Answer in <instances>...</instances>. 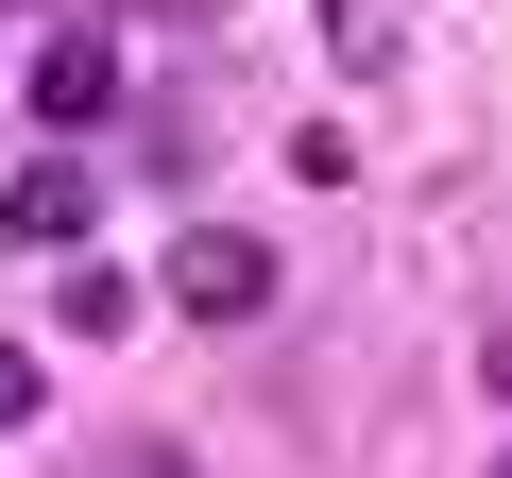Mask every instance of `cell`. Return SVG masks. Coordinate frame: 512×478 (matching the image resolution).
<instances>
[{
    "label": "cell",
    "mask_w": 512,
    "mask_h": 478,
    "mask_svg": "<svg viewBox=\"0 0 512 478\" xmlns=\"http://www.w3.org/2000/svg\"><path fill=\"white\" fill-rule=\"evenodd\" d=\"M137 478H188V461H171V444H154V461H137Z\"/></svg>",
    "instance_id": "cell-8"
},
{
    "label": "cell",
    "mask_w": 512,
    "mask_h": 478,
    "mask_svg": "<svg viewBox=\"0 0 512 478\" xmlns=\"http://www.w3.org/2000/svg\"><path fill=\"white\" fill-rule=\"evenodd\" d=\"M52 410V376H35V342H0V427H35Z\"/></svg>",
    "instance_id": "cell-6"
},
{
    "label": "cell",
    "mask_w": 512,
    "mask_h": 478,
    "mask_svg": "<svg viewBox=\"0 0 512 478\" xmlns=\"http://www.w3.org/2000/svg\"><path fill=\"white\" fill-rule=\"evenodd\" d=\"M478 393H512V325H495V342H478Z\"/></svg>",
    "instance_id": "cell-7"
},
{
    "label": "cell",
    "mask_w": 512,
    "mask_h": 478,
    "mask_svg": "<svg viewBox=\"0 0 512 478\" xmlns=\"http://www.w3.org/2000/svg\"><path fill=\"white\" fill-rule=\"evenodd\" d=\"M154 291L188 325H256V308H274V239H256V222H188L171 257H154Z\"/></svg>",
    "instance_id": "cell-1"
},
{
    "label": "cell",
    "mask_w": 512,
    "mask_h": 478,
    "mask_svg": "<svg viewBox=\"0 0 512 478\" xmlns=\"http://www.w3.org/2000/svg\"><path fill=\"white\" fill-rule=\"evenodd\" d=\"M35 120H52V137L120 120V35H52V52H35Z\"/></svg>",
    "instance_id": "cell-3"
},
{
    "label": "cell",
    "mask_w": 512,
    "mask_h": 478,
    "mask_svg": "<svg viewBox=\"0 0 512 478\" xmlns=\"http://www.w3.org/2000/svg\"><path fill=\"white\" fill-rule=\"evenodd\" d=\"M325 52H342V69H359V86H376V69H393V52H410V0H325Z\"/></svg>",
    "instance_id": "cell-4"
},
{
    "label": "cell",
    "mask_w": 512,
    "mask_h": 478,
    "mask_svg": "<svg viewBox=\"0 0 512 478\" xmlns=\"http://www.w3.org/2000/svg\"><path fill=\"white\" fill-rule=\"evenodd\" d=\"M495 478H512V444H495Z\"/></svg>",
    "instance_id": "cell-9"
},
{
    "label": "cell",
    "mask_w": 512,
    "mask_h": 478,
    "mask_svg": "<svg viewBox=\"0 0 512 478\" xmlns=\"http://www.w3.org/2000/svg\"><path fill=\"white\" fill-rule=\"evenodd\" d=\"M52 308H69V342H120V325H137V291H120V274H69Z\"/></svg>",
    "instance_id": "cell-5"
},
{
    "label": "cell",
    "mask_w": 512,
    "mask_h": 478,
    "mask_svg": "<svg viewBox=\"0 0 512 478\" xmlns=\"http://www.w3.org/2000/svg\"><path fill=\"white\" fill-rule=\"evenodd\" d=\"M86 222H103V171H18L0 188V239L18 257H86Z\"/></svg>",
    "instance_id": "cell-2"
}]
</instances>
